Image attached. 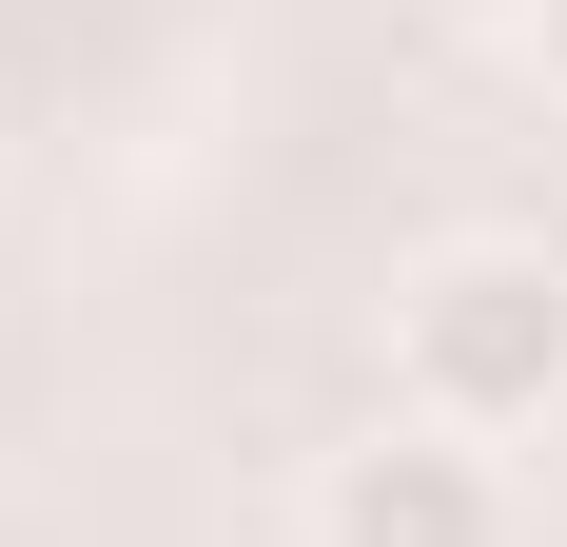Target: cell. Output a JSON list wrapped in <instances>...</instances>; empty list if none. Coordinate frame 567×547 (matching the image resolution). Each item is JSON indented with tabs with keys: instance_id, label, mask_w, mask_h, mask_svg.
Instances as JSON below:
<instances>
[{
	"instance_id": "cell-2",
	"label": "cell",
	"mask_w": 567,
	"mask_h": 547,
	"mask_svg": "<svg viewBox=\"0 0 567 547\" xmlns=\"http://www.w3.org/2000/svg\"><path fill=\"white\" fill-rule=\"evenodd\" d=\"M313 547H509V469L431 411H392L313 469Z\"/></svg>"
},
{
	"instance_id": "cell-3",
	"label": "cell",
	"mask_w": 567,
	"mask_h": 547,
	"mask_svg": "<svg viewBox=\"0 0 567 547\" xmlns=\"http://www.w3.org/2000/svg\"><path fill=\"white\" fill-rule=\"evenodd\" d=\"M528 59H548V99H567V0H528Z\"/></svg>"
},
{
	"instance_id": "cell-1",
	"label": "cell",
	"mask_w": 567,
	"mask_h": 547,
	"mask_svg": "<svg viewBox=\"0 0 567 547\" xmlns=\"http://www.w3.org/2000/svg\"><path fill=\"white\" fill-rule=\"evenodd\" d=\"M392 411H431V431L509 450L567 411V255H528V235H451V255L392 274Z\"/></svg>"
}]
</instances>
